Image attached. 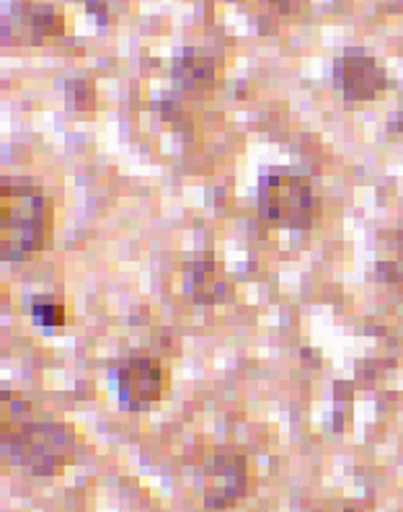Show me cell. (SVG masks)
I'll list each match as a JSON object with an SVG mask.
<instances>
[{"label": "cell", "instance_id": "obj_1", "mask_svg": "<svg viewBox=\"0 0 403 512\" xmlns=\"http://www.w3.org/2000/svg\"><path fill=\"white\" fill-rule=\"evenodd\" d=\"M47 231V202L42 189L26 179L3 182V207H0V251L3 259H24L42 249Z\"/></svg>", "mask_w": 403, "mask_h": 512}, {"label": "cell", "instance_id": "obj_2", "mask_svg": "<svg viewBox=\"0 0 403 512\" xmlns=\"http://www.w3.org/2000/svg\"><path fill=\"white\" fill-rule=\"evenodd\" d=\"M259 215L287 231L310 228L316 215L313 187L300 174H267L259 182Z\"/></svg>", "mask_w": 403, "mask_h": 512}, {"label": "cell", "instance_id": "obj_3", "mask_svg": "<svg viewBox=\"0 0 403 512\" xmlns=\"http://www.w3.org/2000/svg\"><path fill=\"white\" fill-rule=\"evenodd\" d=\"M6 450L13 461L50 474L73 453V435L60 425H24L8 435Z\"/></svg>", "mask_w": 403, "mask_h": 512}, {"label": "cell", "instance_id": "obj_4", "mask_svg": "<svg viewBox=\"0 0 403 512\" xmlns=\"http://www.w3.org/2000/svg\"><path fill=\"white\" fill-rule=\"evenodd\" d=\"M334 88L347 101H372L388 86V75L375 57L362 50H347L331 70Z\"/></svg>", "mask_w": 403, "mask_h": 512}, {"label": "cell", "instance_id": "obj_5", "mask_svg": "<svg viewBox=\"0 0 403 512\" xmlns=\"http://www.w3.org/2000/svg\"><path fill=\"white\" fill-rule=\"evenodd\" d=\"M117 391L122 409L127 412H143L150 409L163 394L161 365L153 357L132 355L117 373Z\"/></svg>", "mask_w": 403, "mask_h": 512}, {"label": "cell", "instance_id": "obj_6", "mask_svg": "<svg viewBox=\"0 0 403 512\" xmlns=\"http://www.w3.org/2000/svg\"><path fill=\"white\" fill-rule=\"evenodd\" d=\"M184 290L192 295L194 303H202V306L225 303L230 298L228 280L212 259H199V262H192L186 267Z\"/></svg>", "mask_w": 403, "mask_h": 512}, {"label": "cell", "instance_id": "obj_7", "mask_svg": "<svg viewBox=\"0 0 403 512\" xmlns=\"http://www.w3.org/2000/svg\"><path fill=\"white\" fill-rule=\"evenodd\" d=\"M246 484V469L243 458L238 456H220L207 466V502L215 507H223L236 494H241Z\"/></svg>", "mask_w": 403, "mask_h": 512}, {"label": "cell", "instance_id": "obj_8", "mask_svg": "<svg viewBox=\"0 0 403 512\" xmlns=\"http://www.w3.org/2000/svg\"><path fill=\"white\" fill-rule=\"evenodd\" d=\"M174 81L176 86L189 96L207 94L215 83V65L207 55L197 50H186L176 57L174 63Z\"/></svg>", "mask_w": 403, "mask_h": 512}, {"label": "cell", "instance_id": "obj_9", "mask_svg": "<svg viewBox=\"0 0 403 512\" xmlns=\"http://www.w3.org/2000/svg\"><path fill=\"white\" fill-rule=\"evenodd\" d=\"M26 24H29L31 32H37L39 37H50V34L62 32V19L57 16L52 6L26 8Z\"/></svg>", "mask_w": 403, "mask_h": 512}, {"label": "cell", "instance_id": "obj_10", "mask_svg": "<svg viewBox=\"0 0 403 512\" xmlns=\"http://www.w3.org/2000/svg\"><path fill=\"white\" fill-rule=\"evenodd\" d=\"M31 313H34L37 324H42V326L65 324V311H62V306L52 303V300H37V303L31 306Z\"/></svg>", "mask_w": 403, "mask_h": 512}, {"label": "cell", "instance_id": "obj_11", "mask_svg": "<svg viewBox=\"0 0 403 512\" xmlns=\"http://www.w3.org/2000/svg\"><path fill=\"white\" fill-rule=\"evenodd\" d=\"M269 3H274V6H277L282 13L298 11V6H300V0H269Z\"/></svg>", "mask_w": 403, "mask_h": 512}]
</instances>
